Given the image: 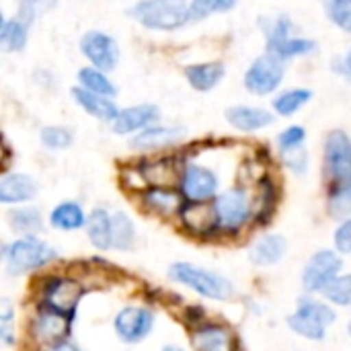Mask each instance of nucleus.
<instances>
[{
	"label": "nucleus",
	"instance_id": "13",
	"mask_svg": "<svg viewBox=\"0 0 351 351\" xmlns=\"http://www.w3.org/2000/svg\"><path fill=\"white\" fill-rule=\"evenodd\" d=\"M68 331H70L68 315L51 311V308H43L41 313H37V317L33 321L35 339L41 343H47V346H56L60 341H66Z\"/></svg>",
	"mask_w": 351,
	"mask_h": 351
},
{
	"label": "nucleus",
	"instance_id": "42",
	"mask_svg": "<svg viewBox=\"0 0 351 351\" xmlns=\"http://www.w3.org/2000/svg\"><path fill=\"white\" fill-rule=\"evenodd\" d=\"M335 249L343 255H351V218L341 220V224L335 230Z\"/></svg>",
	"mask_w": 351,
	"mask_h": 351
},
{
	"label": "nucleus",
	"instance_id": "26",
	"mask_svg": "<svg viewBox=\"0 0 351 351\" xmlns=\"http://www.w3.org/2000/svg\"><path fill=\"white\" fill-rule=\"evenodd\" d=\"M8 226L23 234V237H35L43 228V216L41 210L35 206H25V208H14L8 212Z\"/></svg>",
	"mask_w": 351,
	"mask_h": 351
},
{
	"label": "nucleus",
	"instance_id": "20",
	"mask_svg": "<svg viewBox=\"0 0 351 351\" xmlns=\"http://www.w3.org/2000/svg\"><path fill=\"white\" fill-rule=\"evenodd\" d=\"M226 121L237 128L239 132H257L274 123V115L261 107H247L237 105L226 109Z\"/></svg>",
	"mask_w": 351,
	"mask_h": 351
},
{
	"label": "nucleus",
	"instance_id": "4",
	"mask_svg": "<svg viewBox=\"0 0 351 351\" xmlns=\"http://www.w3.org/2000/svg\"><path fill=\"white\" fill-rule=\"evenodd\" d=\"M335 319L337 315L329 304L319 302L315 298H302L298 302L296 313L288 317V327L304 339L323 341L327 327L333 325Z\"/></svg>",
	"mask_w": 351,
	"mask_h": 351
},
{
	"label": "nucleus",
	"instance_id": "25",
	"mask_svg": "<svg viewBox=\"0 0 351 351\" xmlns=\"http://www.w3.org/2000/svg\"><path fill=\"white\" fill-rule=\"evenodd\" d=\"M86 237L99 251L111 249V214L105 208H95L86 220Z\"/></svg>",
	"mask_w": 351,
	"mask_h": 351
},
{
	"label": "nucleus",
	"instance_id": "27",
	"mask_svg": "<svg viewBox=\"0 0 351 351\" xmlns=\"http://www.w3.org/2000/svg\"><path fill=\"white\" fill-rule=\"evenodd\" d=\"M224 66L220 62H208V64H195L185 70V76L189 84L197 90H210L220 84L224 78Z\"/></svg>",
	"mask_w": 351,
	"mask_h": 351
},
{
	"label": "nucleus",
	"instance_id": "37",
	"mask_svg": "<svg viewBox=\"0 0 351 351\" xmlns=\"http://www.w3.org/2000/svg\"><path fill=\"white\" fill-rule=\"evenodd\" d=\"M327 14L339 29L351 33V0H327Z\"/></svg>",
	"mask_w": 351,
	"mask_h": 351
},
{
	"label": "nucleus",
	"instance_id": "40",
	"mask_svg": "<svg viewBox=\"0 0 351 351\" xmlns=\"http://www.w3.org/2000/svg\"><path fill=\"white\" fill-rule=\"evenodd\" d=\"M12 325H14V308L10 304V300H2L0 302V337L6 346H10L14 341L12 337Z\"/></svg>",
	"mask_w": 351,
	"mask_h": 351
},
{
	"label": "nucleus",
	"instance_id": "46",
	"mask_svg": "<svg viewBox=\"0 0 351 351\" xmlns=\"http://www.w3.org/2000/svg\"><path fill=\"white\" fill-rule=\"evenodd\" d=\"M348 331H350V335H351V323H350V327H348Z\"/></svg>",
	"mask_w": 351,
	"mask_h": 351
},
{
	"label": "nucleus",
	"instance_id": "32",
	"mask_svg": "<svg viewBox=\"0 0 351 351\" xmlns=\"http://www.w3.org/2000/svg\"><path fill=\"white\" fill-rule=\"evenodd\" d=\"M313 99V93L306 90V88H292V90H286L282 93L276 101H274V109L280 113V115H294L298 109H302L308 101Z\"/></svg>",
	"mask_w": 351,
	"mask_h": 351
},
{
	"label": "nucleus",
	"instance_id": "16",
	"mask_svg": "<svg viewBox=\"0 0 351 351\" xmlns=\"http://www.w3.org/2000/svg\"><path fill=\"white\" fill-rule=\"evenodd\" d=\"M183 226L193 232V234H199V237H206L210 234L212 230L218 228V218H216V210H214V204L210 202H202V204H193V202H187L179 214Z\"/></svg>",
	"mask_w": 351,
	"mask_h": 351
},
{
	"label": "nucleus",
	"instance_id": "39",
	"mask_svg": "<svg viewBox=\"0 0 351 351\" xmlns=\"http://www.w3.org/2000/svg\"><path fill=\"white\" fill-rule=\"evenodd\" d=\"M56 2L58 0H21V4H19V19L29 25L41 12L49 10Z\"/></svg>",
	"mask_w": 351,
	"mask_h": 351
},
{
	"label": "nucleus",
	"instance_id": "28",
	"mask_svg": "<svg viewBox=\"0 0 351 351\" xmlns=\"http://www.w3.org/2000/svg\"><path fill=\"white\" fill-rule=\"evenodd\" d=\"M136 241V226L125 212L111 214V249L130 251Z\"/></svg>",
	"mask_w": 351,
	"mask_h": 351
},
{
	"label": "nucleus",
	"instance_id": "18",
	"mask_svg": "<svg viewBox=\"0 0 351 351\" xmlns=\"http://www.w3.org/2000/svg\"><path fill=\"white\" fill-rule=\"evenodd\" d=\"M37 181L27 173H8L0 181V202L6 206L29 202L37 195Z\"/></svg>",
	"mask_w": 351,
	"mask_h": 351
},
{
	"label": "nucleus",
	"instance_id": "21",
	"mask_svg": "<svg viewBox=\"0 0 351 351\" xmlns=\"http://www.w3.org/2000/svg\"><path fill=\"white\" fill-rule=\"evenodd\" d=\"M191 343L195 351H232L234 337L222 325H202L193 331Z\"/></svg>",
	"mask_w": 351,
	"mask_h": 351
},
{
	"label": "nucleus",
	"instance_id": "1",
	"mask_svg": "<svg viewBox=\"0 0 351 351\" xmlns=\"http://www.w3.org/2000/svg\"><path fill=\"white\" fill-rule=\"evenodd\" d=\"M169 278L175 284H181L210 300L224 302L234 296V284L228 278H224L216 271H210L206 267H197L187 261L173 263L169 269Z\"/></svg>",
	"mask_w": 351,
	"mask_h": 351
},
{
	"label": "nucleus",
	"instance_id": "3",
	"mask_svg": "<svg viewBox=\"0 0 351 351\" xmlns=\"http://www.w3.org/2000/svg\"><path fill=\"white\" fill-rule=\"evenodd\" d=\"M130 12L140 25L156 31H175L191 19L185 0H140Z\"/></svg>",
	"mask_w": 351,
	"mask_h": 351
},
{
	"label": "nucleus",
	"instance_id": "41",
	"mask_svg": "<svg viewBox=\"0 0 351 351\" xmlns=\"http://www.w3.org/2000/svg\"><path fill=\"white\" fill-rule=\"evenodd\" d=\"M284 162L290 171L298 173V175H304L306 169H308V156H306V150L304 146L302 148H296V150H290V152H284Z\"/></svg>",
	"mask_w": 351,
	"mask_h": 351
},
{
	"label": "nucleus",
	"instance_id": "36",
	"mask_svg": "<svg viewBox=\"0 0 351 351\" xmlns=\"http://www.w3.org/2000/svg\"><path fill=\"white\" fill-rule=\"evenodd\" d=\"M237 0H191L189 2V12L191 19H206L214 12H226L234 8Z\"/></svg>",
	"mask_w": 351,
	"mask_h": 351
},
{
	"label": "nucleus",
	"instance_id": "6",
	"mask_svg": "<svg viewBox=\"0 0 351 351\" xmlns=\"http://www.w3.org/2000/svg\"><path fill=\"white\" fill-rule=\"evenodd\" d=\"M341 276V257L331 249L317 251L302 271V286L308 294H323Z\"/></svg>",
	"mask_w": 351,
	"mask_h": 351
},
{
	"label": "nucleus",
	"instance_id": "44",
	"mask_svg": "<svg viewBox=\"0 0 351 351\" xmlns=\"http://www.w3.org/2000/svg\"><path fill=\"white\" fill-rule=\"evenodd\" d=\"M343 74H346V76L351 80V49L348 51L346 60H343Z\"/></svg>",
	"mask_w": 351,
	"mask_h": 351
},
{
	"label": "nucleus",
	"instance_id": "5",
	"mask_svg": "<svg viewBox=\"0 0 351 351\" xmlns=\"http://www.w3.org/2000/svg\"><path fill=\"white\" fill-rule=\"evenodd\" d=\"M214 210L218 218V228L226 232H237L251 220L255 204L245 189L234 187V189L222 191L214 199Z\"/></svg>",
	"mask_w": 351,
	"mask_h": 351
},
{
	"label": "nucleus",
	"instance_id": "38",
	"mask_svg": "<svg viewBox=\"0 0 351 351\" xmlns=\"http://www.w3.org/2000/svg\"><path fill=\"white\" fill-rule=\"evenodd\" d=\"M304 140H306V132L302 125H290L286 128L280 136H278V148L280 152H290V150H296V148H302L304 146Z\"/></svg>",
	"mask_w": 351,
	"mask_h": 351
},
{
	"label": "nucleus",
	"instance_id": "33",
	"mask_svg": "<svg viewBox=\"0 0 351 351\" xmlns=\"http://www.w3.org/2000/svg\"><path fill=\"white\" fill-rule=\"evenodd\" d=\"M41 138V144L49 150H64L72 144L74 136L68 128H62V125H47L41 130L39 134Z\"/></svg>",
	"mask_w": 351,
	"mask_h": 351
},
{
	"label": "nucleus",
	"instance_id": "2",
	"mask_svg": "<svg viewBox=\"0 0 351 351\" xmlns=\"http://www.w3.org/2000/svg\"><path fill=\"white\" fill-rule=\"evenodd\" d=\"M2 259L10 276H21L41 269L49 261H53L56 249L37 237H21L4 247Z\"/></svg>",
	"mask_w": 351,
	"mask_h": 351
},
{
	"label": "nucleus",
	"instance_id": "17",
	"mask_svg": "<svg viewBox=\"0 0 351 351\" xmlns=\"http://www.w3.org/2000/svg\"><path fill=\"white\" fill-rule=\"evenodd\" d=\"M158 119V109L154 105H136L119 111V115L111 121V130L115 134H136L152 125Z\"/></svg>",
	"mask_w": 351,
	"mask_h": 351
},
{
	"label": "nucleus",
	"instance_id": "8",
	"mask_svg": "<svg viewBox=\"0 0 351 351\" xmlns=\"http://www.w3.org/2000/svg\"><path fill=\"white\" fill-rule=\"evenodd\" d=\"M218 187H220V181L212 169L202 167V165H187L183 169L179 191L183 193L185 202L202 204V202L216 199Z\"/></svg>",
	"mask_w": 351,
	"mask_h": 351
},
{
	"label": "nucleus",
	"instance_id": "14",
	"mask_svg": "<svg viewBox=\"0 0 351 351\" xmlns=\"http://www.w3.org/2000/svg\"><path fill=\"white\" fill-rule=\"evenodd\" d=\"M142 204L152 214L171 218L175 214H181V210L187 202H185L183 193L173 187H148L146 191H142Z\"/></svg>",
	"mask_w": 351,
	"mask_h": 351
},
{
	"label": "nucleus",
	"instance_id": "19",
	"mask_svg": "<svg viewBox=\"0 0 351 351\" xmlns=\"http://www.w3.org/2000/svg\"><path fill=\"white\" fill-rule=\"evenodd\" d=\"M288 253V241L282 234H263L259 237L251 249H249V259L257 267H269L280 263Z\"/></svg>",
	"mask_w": 351,
	"mask_h": 351
},
{
	"label": "nucleus",
	"instance_id": "9",
	"mask_svg": "<svg viewBox=\"0 0 351 351\" xmlns=\"http://www.w3.org/2000/svg\"><path fill=\"white\" fill-rule=\"evenodd\" d=\"M154 327V313L144 306H125L115 315L113 329L123 343H140Z\"/></svg>",
	"mask_w": 351,
	"mask_h": 351
},
{
	"label": "nucleus",
	"instance_id": "34",
	"mask_svg": "<svg viewBox=\"0 0 351 351\" xmlns=\"http://www.w3.org/2000/svg\"><path fill=\"white\" fill-rule=\"evenodd\" d=\"M317 43L311 41V39H296V37H290L274 47H269L271 53H276L278 58H294V56H304V53H311L315 51Z\"/></svg>",
	"mask_w": 351,
	"mask_h": 351
},
{
	"label": "nucleus",
	"instance_id": "10",
	"mask_svg": "<svg viewBox=\"0 0 351 351\" xmlns=\"http://www.w3.org/2000/svg\"><path fill=\"white\" fill-rule=\"evenodd\" d=\"M325 169L329 177L337 181H351V138L335 130L325 140Z\"/></svg>",
	"mask_w": 351,
	"mask_h": 351
},
{
	"label": "nucleus",
	"instance_id": "31",
	"mask_svg": "<svg viewBox=\"0 0 351 351\" xmlns=\"http://www.w3.org/2000/svg\"><path fill=\"white\" fill-rule=\"evenodd\" d=\"M78 80H80L82 88L97 93V95H103V97H113L117 93V88L111 84V80L99 68H82L78 72Z\"/></svg>",
	"mask_w": 351,
	"mask_h": 351
},
{
	"label": "nucleus",
	"instance_id": "15",
	"mask_svg": "<svg viewBox=\"0 0 351 351\" xmlns=\"http://www.w3.org/2000/svg\"><path fill=\"white\" fill-rule=\"evenodd\" d=\"M185 136L183 128H173V125H150L142 132H138L132 140L130 146L134 150H158L173 146L181 142Z\"/></svg>",
	"mask_w": 351,
	"mask_h": 351
},
{
	"label": "nucleus",
	"instance_id": "30",
	"mask_svg": "<svg viewBox=\"0 0 351 351\" xmlns=\"http://www.w3.org/2000/svg\"><path fill=\"white\" fill-rule=\"evenodd\" d=\"M27 23L19 16L12 21H4L0 29V43L6 51H21L27 43Z\"/></svg>",
	"mask_w": 351,
	"mask_h": 351
},
{
	"label": "nucleus",
	"instance_id": "29",
	"mask_svg": "<svg viewBox=\"0 0 351 351\" xmlns=\"http://www.w3.org/2000/svg\"><path fill=\"white\" fill-rule=\"evenodd\" d=\"M327 210L333 218L346 220L351 214V181H337L327 197Z\"/></svg>",
	"mask_w": 351,
	"mask_h": 351
},
{
	"label": "nucleus",
	"instance_id": "24",
	"mask_svg": "<svg viewBox=\"0 0 351 351\" xmlns=\"http://www.w3.org/2000/svg\"><path fill=\"white\" fill-rule=\"evenodd\" d=\"M86 220L88 216L84 214L82 206L76 202H62L49 214V224L64 232H72V230L86 226Z\"/></svg>",
	"mask_w": 351,
	"mask_h": 351
},
{
	"label": "nucleus",
	"instance_id": "23",
	"mask_svg": "<svg viewBox=\"0 0 351 351\" xmlns=\"http://www.w3.org/2000/svg\"><path fill=\"white\" fill-rule=\"evenodd\" d=\"M140 171L148 187H175L181 185V177H183V171L171 158L148 162Z\"/></svg>",
	"mask_w": 351,
	"mask_h": 351
},
{
	"label": "nucleus",
	"instance_id": "35",
	"mask_svg": "<svg viewBox=\"0 0 351 351\" xmlns=\"http://www.w3.org/2000/svg\"><path fill=\"white\" fill-rule=\"evenodd\" d=\"M323 296L337 306H351V274L339 276L331 286L323 292Z\"/></svg>",
	"mask_w": 351,
	"mask_h": 351
},
{
	"label": "nucleus",
	"instance_id": "22",
	"mask_svg": "<svg viewBox=\"0 0 351 351\" xmlns=\"http://www.w3.org/2000/svg\"><path fill=\"white\" fill-rule=\"evenodd\" d=\"M72 97L74 101L95 119H101V121H113L117 115H119V109L115 107V103L109 99V97H103V95H97V93H90L82 86L74 88L72 90Z\"/></svg>",
	"mask_w": 351,
	"mask_h": 351
},
{
	"label": "nucleus",
	"instance_id": "12",
	"mask_svg": "<svg viewBox=\"0 0 351 351\" xmlns=\"http://www.w3.org/2000/svg\"><path fill=\"white\" fill-rule=\"evenodd\" d=\"M82 294L84 290L78 282L70 278H58V280L47 282V286L43 288V302H45V308L70 315L80 302Z\"/></svg>",
	"mask_w": 351,
	"mask_h": 351
},
{
	"label": "nucleus",
	"instance_id": "7",
	"mask_svg": "<svg viewBox=\"0 0 351 351\" xmlns=\"http://www.w3.org/2000/svg\"><path fill=\"white\" fill-rule=\"evenodd\" d=\"M284 80V62L276 53L267 51L259 56L245 74V86L253 95H269Z\"/></svg>",
	"mask_w": 351,
	"mask_h": 351
},
{
	"label": "nucleus",
	"instance_id": "11",
	"mask_svg": "<svg viewBox=\"0 0 351 351\" xmlns=\"http://www.w3.org/2000/svg\"><path fill=\"white\" fill-rule=\"evenodd\" d=\"M80 51L88 58V62L107 72V70H113L119 62V47H117V41L103 33V31H88L82 35L80 39Z\"/></svg>",
	"mask_w": 351,
	"mask_h": 351
},
{
	"label": "nucleus",
	"instance_id": "45",
	"mask_svg": "<svg viewBox=\"0 0 351 351\" xmlns=\"http://www.w3.org/2000/svg\"><path fill=\"white\" fill-rule=\"evenodd\" d=\"M162 351H185L183 348H179V346H175V343H169V346H165Z\"/></svg>",
	"mask_w": 351,
	"mask_h": 351
},
{
	"label": "nucleus",
	"instance_id": "43",
	"mask_svg": "<svg viewBox=\"0 0 351 351\" xmlns=\"http://www.w3.org/2000/svg\"><path fill=\"white\" fill-rule=\"evenodd\" d=\"M45 351H78V348L66 339V341H60V343H56V346H49Z\"/></svg>",
	"mask_w": 351,
	"mask_h": 351
}]
</instances>
